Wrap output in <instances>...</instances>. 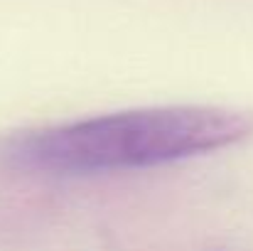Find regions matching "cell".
I'll return each instance as SVG.
<instances>
[{"instance_id":"6da1fadb","label":"cell","mask_w":253,"mask_h":251,"mask_svg":"<svg viewBox=\"0 0 253 251\" xmlns=\"http://www.w3.org/2000/svg\"><path fill=\"white\" fill-rule=\"evenodd\" d=\"M253 136V113L219 106H158L32 131L10 143L20 167L93 175L168 165Z\"/></svg>"}]
</instances>
